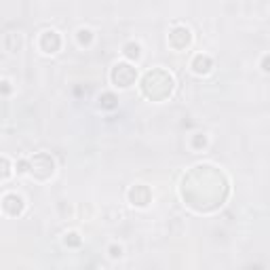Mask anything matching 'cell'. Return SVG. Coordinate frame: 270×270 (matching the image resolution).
<instances>
[{"label": "cell", "instance_id": "277c9868", "mask_svg": "<svg viewBox=\"0 0 270 270\" xmlns=\"http://www.w3.org/2000/svg\"><path fill=\"white\" fill-rule=\"evenodd\" d=\"M167 42H169L171 49L184 51V49H188V46L192 44V32L188 30L186 26H173L171 32H169V36H167Z\"/></svg>", "mask_w": 270, "mask_h": 270}, {"label": "cell", "instance_id": "2e32d148", "mask_svg": "<svg viewBox=\"0 0 270 270\" xmlns=\"http://www.w3.org/2000/svg\"><path fill=\"white\" fill-rule=\"evenodd\" d=\"M194 144H196V146H205V137H203V135H196Z\"/></svg>", "mask_w": 270, "mask_h": 270}, {"label": "cell", "instance_id": "3957f363", "mask_svg": "<svg viewBox=\"0 0 270 270\" xmlns=\"http://www.w3.org/2000/svg\"><path fill=\"white\" fill-rule=\"evenodd\" d=\"M110 78H112V83L116 87H121V89H129L133 83H135V78H137V70L131 66V64H127V62H121V64H116L112 68V72H110Z\"/></svg>", "mask_w": 270, "mask_h": 270}, {"label": "cell", "instance_id": "30bf717a", "mask_svg": "<svg viewBox=\"0 0 270 270\" xmlns=\"http://www.w3.org/2000/svg\"><path fill=\"white\" fill-rule=\"evenodd\" d=\"M5 42H7V49H9L11 53L19 51V49H21V34L9 32V34H7V38H5Z\"/></svg>", "mask_w": 270, "mask_h": 270}, {"label": "cell", "instance_id": "ba28073f", "mask_svg": "<svg viewBox=\"0 0 270 270\" xmlns=\"http://www.w3.org/2000/svg\"><path fill=\"white\" fill-rule=\"evenodd\" d=\"M23 198L21 196H17V194H7L5 198H3V209L7 211L9 215H19L21 211H23Z\"/></svg>", "mask_w": 270, "mask_h": 270}, {"label": "cell", "instance_id": "8992f818", "mask_svg": "<svg viewBox=\"0 0 270 270\" xmlns=\"http://www.w3.org/2000/svg\"><path fill=\"white\" fill-rule=\"evenodd\" d=\"M129 201H131V205H135V207H146V205L152 201L150 188L144 186V184L131 186V190H129Z\"/></svg>", "mask_w": 270, "mask_h": 270}, {"label": "cell", "instance_id": "52a82bcc", "mask_svg": "<svg viewBox=\"0 0 270 270\" xmlns=\"http://www.w3.org/2000/svg\"><path fill=\"white\" fill-rule=\"evenodd\" d=\"M192 72L198 74V76H203V74H209L211 72V68H213V60H211L209 55L205 53H198L194 55V60H192Z\"/></svg>", "mask_w": 270, "mask_h": 270}, {"label": "cell", "instance_id": "9c48e42d", "mask_svg": "<svg viewBox=\"0 0 270 270\" xmlns=\"http://www.w3.org/2000/svg\"><path fill=\"white\" fill-rule=\"evenodd\" d=\"M123 55L127 57V60L137 62L139 57H142V46H139L137 42H127V44L123 46Z\"/></svg>", "mask_w": 270, "mask_h": 270}, {"label": "cell", "instance_id": "6da1fadb", "mask_svg": "<svg viewBox=\"0 0 270 270\" xmlns=\"http://www.w3.org/2000/svg\"><path fill=\"white\" fill-rule=\"evenodd\" d=\"M175 89V80L173 76L167 72V70H160V68H154L146 72L144 80H142V91L144 95L152 101H163L167 99Z\"/></svg>", "mask_w": 270, "mask_h": 270}, {"label": "cell", "instance_id": "4fadbf2b", "mask_svg": "<svg viewBox=\"0 0 270 270\" xmlns=\"http://www.w3.org/2000/svg\"><path fill=\"white\" fill-rule=\"evenodd\" d=\"M11 163H9V158H5V156H0V182L3 180H7L9 175H11Z\"/></svg>", "mask_w": 270, "mask_h": 270}, {"label": "cell", "instance_id": "8fae6325", "mask_svg": "<svg viewBox=\"0 0 270 270\" xmlns=\"http://www.w3.org/2000/svg\"><path fill=\"white\" fill-rule=\"evenodd\" d=\"M76 40H78L80 46H89V44L93 42V32H91L89 28H78V32H76Z\"/></svg>", "mask_w": 270, "mask_h": 270}, {"label": "cell", "instance_id": "e0dca14e", "mask_svg": "<svg viewBox=\"0 0 270 270\" xmlns=\"http://www.w3.org/2000/svg\"><path fill=\"white\" fill-rule=\"evenodd\" d=\"M266 66H268V55L264 57V62H262V70H264V72H266Z\"/></svg>", "mask_w": 270, "mask_h": 270}, {"label": "cell", "instance_id": "7c38bea8", "mask_svg": "<svg viewBox=\"0 0 270 270\" xmlns=\"http://www.w3.org/2000/svg\"><path fill=\"white\" fill-rule=\"evenodd\" d=\"M99 105L105 110H112V108H116V97L112 95V93H103V95L99 97Z\"/></svg>", "mask_w": 270, "mask_h": 270}, {"label": "cell", "instance_id": "9a60e30c", "mask_svg": "<svg viewBox=\"0 0 270 270\" xmlns=\"http://www.w3.org/2000/svg\"><path fill=\"white\" fill-rule=\"evenodd\" d=\"M121 255H123V249L116 247V245H112L110 247V257H121Z\"/></svg>", "mask_w": 270, "mask_h": 270}, {"label": "cell", "instance_id": "7a4b0ae2", "mask_svg": "<svg viewBox=\"0 0 270 270\" xmlns=\"http://www.w3.org/2000/svg\"><path fill=\"white\" fill-rule=\"evenodd\" d=\"M30 175L32 178H36V180H40V182H44V180H49L51 175L55 173V160L49 156V154H44V152H40V154H36L32 158V163H30Z\"/></svg>", "mask_w": 270, "mask_h": 270}, {"label": "cell", "instance_id": "5bb4252c", "mask_svg": "<svg viewBox=\"0 0 270 270\" xmlns=\"http://www.w3.org/2000/svg\"><path fill=\"white\" fill-rule=\"evenodd\" d=\"M66 245H74V247H76V245H80V237H78V234L76 232H70V234H66Z\"/></svg>", "mask_w": 270, "mask_h": 270}, {"label": "cell", "instance_id": "5b68a950", "mask_svg": "<svg viewBox=\"0 0 270 270\" xmlns=\"http://www.w3.org/2000/svg\"><path fill=\"white\" fill-rule=\"evenodd\" d=\"M38 49L44 55H55L62 49V36L55 30H44L40 34V38H38Z\"/></svg>", "mask_w": 270, "mask_h": 270}]
</instances>
